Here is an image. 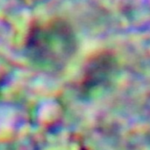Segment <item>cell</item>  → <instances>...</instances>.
Returning a JSON list of instances; mask_svg holds the SVG:
<instances>
[{
    "label": "cell",
    "mask_w": 150,
    "mask_h": 150,
    "mask_svg": "<svg viewBox=\"0 0 150 150\" xmlns=\"http://www.w3.org/2000/svg\"><path fill=\"white\" fill-rule=\"evenodd\" d=\"M76 42L63 23L53 22L32 30L26 43L29 58L45 70L57 71L73 57Z\"/></svg>",
    "instance_id": "cell-1"
}]
</instances>
